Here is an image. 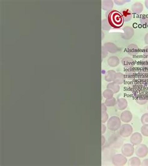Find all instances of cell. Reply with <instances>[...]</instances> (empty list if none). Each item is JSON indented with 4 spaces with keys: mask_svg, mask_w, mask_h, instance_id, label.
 <instances>
[{
    "mask_svg": "<svg viewBox=\"0 0 148 166\" xmlns=\"http://www.w3.org/2000/svg\"><path fill=\"white\" fill-rule=\"evenodd\" d=\"M107 20L108 21L111 27L119 28L123 24V19L120 12L116 10H111L107 11L106 14Z\"/></svg>",
    "mask_w": 148,
    "mask_h": 166,
    "instance_id": "obj_1",
    "label": "cell"
},
{
    "mask_svg": "<svg viewBox=\"0 0 148 166\" xmlns=\"http://www.w3.org/2000/svg\"><path fill=\"white\" fill-rule=\"evenodd\" d=\"M109 146L113 149H119L121 148L123 143H124V140L122 137L119 134H112L108 139Z\"/></svg>",
    "mask_w": 148,
    "mask_h": 166,
    "instance_id": "obj_2",
    "label": "cell"
},
{
    "mask_svg": "<svg viewBox=\"0 0 148 166\" xmlns=\"http://www.w3.org/2000/svg\"><path fill=\"white\" fill-rule=\"evenodd\" d=\"M107 126L108 129L112 131H116L121 126V121L118 116H112L109 119L107 123Z\"/></svg>",
    "mask_w": 148,
    "mask_h": 166,
    "instance_id": "obj_3",
    "label": "cell"
},
{
    "mask_svg": "<svg viewBox=\"0 0 148 166\" xmlns=\"http://www.w3.org/2000/svg\"><path fill=\"white\" fill-rule=\"evenodd\" d=\"M102 156L103 160L106 162H110L112 161V159L113 156L115 155V151L113 150V148L111 146H106L103 147L102 150Z\"/></svg>",
    "mask_w": 148,
    "mask_h": 166,
    "instance_id": "obj_4",
    "label": "cell"
},
{
    "mask_svg": "<svg viewBox=\"0 0 148 166\" xmlns=\"http://www.w3.org/2000/svg\"><path fill=\"white\" fill-rule=\"evenodd\" d=\"M128 162V159L125 155L120 154H115L113 159H112V163L113 165L116 166H122L125 165Z\"/></svg>",
    "mask_w": 148,
    "mask_h": 166,
    "instance_id": "obj_5",
    "label": "cell"
},
{
    "mask_svg": "<svg viewBox=\"0 0 148 166\" xmlns=\"http://www.w3.org/2000/svg\"><path fill=\"white\" fill-rule=\"evenodd\" d=\"M133 128L129 124H125L119 128V134L122 137H128L133 134Z\"/></svg>",
    "mask_w": 148,
    "mask_h": 166,
    "instance_id": "obj_6",
    "label": "cell"
},
{
    "mask_svg": "<svg viewBox=\"0 0 148 166\" xmlns=\"http://www.w3.org/2000/svg\"><path fill=\"white\" fill-rule=\"evenodd\" d=\"M134 151L138 157L143 158L148 154V147L145 144H140L137 146Z\"/></svg>",
    "mask_w": 148,
    "mask_h": 166,
    "instance_id": "obj_7",
    "label": "cell"
},
{
    "mask_svg": "<svg viewBox=\"0 0 148 166\" xmlns=\"http://www.w3.org/2000/svg\"><path fill=\"white\" fill-rule=\"evenodd\" d=\"M121 152L126 157H131L134 152V147L132 144H125L122 146Z\"/></svg>",
    "mask_w": 148,
    "mask_h": 166,
    "instance_id": "obj_8",
    "label": "cell"
},
{
    "mask_svg": "<svg viewBox=\"0 0 148 166\" xmlns=\"http://www.w3.org/2000/svg\"><path fill=\"white\" fill-rule=\"evenodd\" d=\"M143 141V136L139 132H134L131 134L130 142L133 146H137L140 144Z\"/></svg>",
    "mask_w": 148,
    "mask_h": 166,
    "instance_id": "obj_9",
    "label": "cell"
},
{
    "mask_svg": "<svg viewBox=\"0 0 148 166\" xmlns=\"http://www.w3.org/2000/svg\"><path fill=\"white\" fill-rule=\"evenodd\" d=\"M123 33L121 35V36L123 39L128 40L132 38L134 35V31L133 28L130 26H126L123 29Z\"/></svg>",
    "mask_w": 148,
    "mask_h": 166,
    "instance_id": "obj_10",
    "label": "cell"
},
{
    "mask_svg": "<svg viewBox=\"0 0 148 166\" xmlns=\"http://www.w3.org/2000/svg\"><path fill=\"white\" fill-rule=\"evenodd\" d=\"M121 63L122 66L126 69L133 68L134 65V61H133L132 58H131L129 57H125L124 58H122L121 60Z\"/></svg>",
    "mask_w": 148,
    "mask_h": 166,
    "instance_id": "obj_11",
    "label": "cell"
},
{
    "mask_svg": "<svg viewBox=\"0 0 148 166\" xmlns=\"http://www.w3.org/2000/svg\"><path fill=\"white\" fill-rule=\"evenodd\" d=\"M133 119V114L129 111H125L121 114L120 119L125 123L129 122Z\"/></svg>",
    "mask_w": 148,
    "mask_h": 166,
    "instance_id": "obj_12",
    "label": "cell"
},
{
    "mask_svg": "<svg viewBox=\"0 0 148 166\" xmlns=\"http://www.w3.org/2000/svg\"><path fill=\"white\" fill-rule=\"evenodd\" d=\"M126 51L131 56H136L139 52V49L138 46L135 44H131L129 45L126 49Z\"/></svg>",
    "mask_w": 148,
    "mask_h": 166,
    "instance_id": "obj_13",
    "label": "cell"
},
{
    "mask_svg": "<svg viewBox=\"0 0 148 166\" xmlns=\"http://www.w3.org/2000/svg\"><path fill=\"white\" fill-rule=\"evenodd\" d=\"M120 13L122 17L123 21L125 22L129 21L133 18L132 13H131V11L129 9H127V8L125 10H122Z\"/></svg>",
    "mask_w": 148,
    "mask_h": 166,
    "instance_id": "obj_14",
    "label": "cell"
},
{
    "mask_svg": "<svg viewBox=\"0 0 148 166\" xmlns=\"http://www.w3.org/2000/svg\"><path fill=\"white\" fill-rule=\"evenodd\" d=\"M104 46L110 53H116L119 50L118 46L113 43H106L104 45Z\"/></svg>",
    "mask_w": 148,
    "mask_h": 166,
    "instance_id": "obj_15",
    "label": "cell"
},
{
    "mask_svg": "<svg viewBox=\"0 0 148 166\" xmlns=\"http://www.w3.org/2000/svg\"><path fill=\"white\" fill-rule=\"evenodd\" d=\"M143 5L140 2H136L131 6V11L135 14L141 13L143 11Z\"/></svg>",
    "mask_w": 148,
    "mask_h": 166,
    "instance_id": "obj_16",
    "label": "cell"
},
{
    "mask_svg": "<svg viewBox=\"0 0 148 166\" xmlns=\"http://www.w3.org/2000/svg\"><path fill=\"white\" fill-rule=\"evenodd\" d=\"M118 109L120 111L125 110L128 106V101L125 98H119L116 102Z\"/></svg>",
    "mask_w": 148,
    "mask_h": 166,
    "instance_id": "obj_17",
    "label": "cell"
},
{
    "mask_svg": "<svg viewBox=\"0 0 148 166\" xmlns=\"http://www.w3.org/2000/svg\"><path fill=\"white\" fill-rule=\"evenodd\" d=\"M114 3L111 0H104L102 1V9L103 10L109 11L112 10L113 8Z\"/></svg>",
    "mask_w": 148,
    "mask_h": 166,
    "instance_id": "obj_18",
    "label": "cell"
},
{
    "mask_svg": "<svg viewBox=\"0 0 148 166\" xmlns=\"http://www.w3.org/2000/svg\"><path fill=\"white\" fill-rule=\"evenodd\" d=\"M125 81V74H123L121 72H116L115 74V76L113 80V82L117 85H122Z\"/></svg>",
    "mask_w": 148,
    "mask_h": 166,
    "instance_id": "obj_19",
    "label": "cell"
},
{
    "mask_svg": "<svg viewBox=\"0 0 148 166\" xmlns=\"http://www.w3.org/2000/svg\"><path fill=\"white\" fill-rule=\"evenodd\" d=\"M139 78L145 81L148 79V69L141 67L139 71Z\"/></svg>",
    "mask_w": 148,
    "mask_h": 166,
    "instance_id": "obj_20",
    "label": "cell"
},
{
    "mask_svg": "<svg viewBox=\"0 0 148 166\" xmlns=\"http://www.w3.org/2000/svg\"><path fill=\"white\" fill-rule=\"evenodd\" d=\"M108 64L111 67H116L119 64V60L117 56H111L108 60Z\"/></svg>",
    "mask_w": 148,
    "mask_h": 166,
    "instance_id": "obj_21",
    "label": "cell"
},
{
    "mask_svg": "<svg viewBox=\"0 0 148 166\" xmlns=\"http://www.w3.org/2000/svg\"><path fill=\"white\" fill-rule=\"evenodd\" d=\"M125 79H127L129 81H132L136 78V72L133 68L127 69L125 71Z\"/></svg>",
    "mask_w": 148,
    "mask_h": 166,
    "instance_id": "obj_22",
    "label": "cell"
},
{
    "mask_svg": "<svg viewBox=\"0 0 148 166\" xmlns=\"http://www.w3.org/2000/svg\"><path fill=\"white\" fill-rule=\"evenodd\" d=\"M116 72L114 70H109L107 71L104 75V79L107 82H111L113 81Z\"/></svg>",
    "mask_w": 148,
    "mask_h": 166,
    "instance_id": "obj_23",
    "label": "cell"
},
{
    "mask_svg": "<svg viewBox=\"0 0 148 166\" xmlns=\"http://www.w3.org/2000/svg\"><path fill=\"white\" fill-rule=\"evenodd\" d=\"M107 89L111 90L114 93V94H116V93H118L119 91L120 87L119 85H117L113 82L109 83V84L107 85Z\"/></svg>",
    "mask_w": 148,
    "mask_h": 166,
    "instance_id": "obj_24",
    "label": "cell"
},
{
    "mask_svg": "<svg viewBox=\"0 0 148 166\" xmlns=\"http://www.w3.org/2000/svg\"><path fill=\"white\" fill-rule=\"evenodd\" d=\"M129 165L131 166H139L141 165V162L138 157H133L129 160Z\"/></svg>",
    "mask_w": 148,
    "mask_h": 166,
    "instance_id": "obj_25",
    "label": "cell"
},
{
    "mask_svg": "<svg viewBox=\"0 0 148 166\" xmlns=\"http://www.w3.org/2000/svg\"><path fill=\"white\" fill-rule=\"evenodd\" d=\"M113 95H114V93L111 90L109 89L104 90L103 93V96L106 99H108L113 97Z\"/></svg>",
    "mask_w": 148,
    "mask_h": 166,
    "instance_id": "obj_26",
    "label": "cell"
},
{
    "mask_svg": "<svg viewBox=\"0 0 148 166\" xmlns=\"http://www.w3.org/2000/svg\"><path fill=\"white\" fill-rule=\"evenodd\" d=\"M104 104L106 106L108 107H112L115 106V104H116V99H115L114 97L111 98V99H106V101L104 102Z\"/></svg>",
    "mask_w": 148,
    "mask_h": 166,
    "instance_id": "obj_27",
    "label": "cell"
},
{
    "mask_svg": "<svg viewBox=\"0 0 148 166\" xmlns=\"http://www.w3.org/2000/svg\"><path fill=\"white\" fill-rule=\"evenodd\" d=\"M111 26L109 24L108 21L107 20V19H104L102 21V28L103 30L106 31H109L110 30Z\"/></svg>",
    "mask_w": 148,
    "mask_h": 166,
    "instance_id": "obj_28",
    "label": "cell"
},
{
    "mask_svg": "<svg viewBox=\"0 0 148 166\" xmlns=\"http://www.w3.org/2000/svg\"><path fill=\"white\" fill-rule=\"evenodd\" d=\"M141 132L144 136L148 137V124H143L141 128Z\"/></svg>",
    "mask_w": 148,
    "mask_h": 166,
    "instance_id": "obj_29",
    "label": "cell"
},
{
    "mask_svg": "<svg viewBox=\"0 0 148 166\" xmlns=\"http://www.w3.org/2000/svg\"><path fill=\"white\" fill-rule=\"evenodd\" d=\"M141 121L143 124H148V113H145L141 116Z\"/></svg>",
    "mask_w": 148,
    "mask_h": 166,
    "instance_id": "obj_30",
    "label": "cell"
},
{
    "mask_svg": "<svg viewBox=\"0 0 148 166\" xmlns=\"http://www.w3.org/2000/svg\"><path fill=\"white\" fill-rule=\"evenodd\" d=\"M108 118H109V116H108V113H107L106 112H102V114H101V122H102L103 124L105 123L107 121H108Z\"/></svg>",
    "mask_w": 148,
    "mask_h": 166,
    "instance_id": "obj_31",
    "label": "cell"
},
{
    "mask_svg": "<svg viewBox=\"0 0 148 166\" xmlns=\"http://www.w3.org/2000/svg\"><path fill=\"white\" fill-rule=\"evenodd\" d=\"M147 99L143 98V97L139 98L136 100V103L139 105H144L147 103Z\"/></svg>",
    "mask_w": 148,
    "mask_h": 166,
    "instance_id": "obj_32",
    "label": "cell"
},
{
    "mask_svg": "<svg viewBox=\"0 0 148 166\" xmlns=\"http://www.w3.org/2000/svg\"><path fill=\"white\" fill-rule=\"evenodd\" d=\"M140 22L143 25H144V26L148 25V18L145 16H142L140 19Z\"/></svg>",
    "mask_w": 148,
    "mask_h": 166,
    "instance_id": "obj_33",
    "label": "cell"
},
{
    "mask_svg": "<svg viewBox=\"0 0 148 166\" xmlns=\"http://www.w3.org/2000/svg\"><path fill=\"white\" fill-rule=\"evenodd\" d=\"M141 67L148 69V58H145L141 61Z\"/></svg>",
    "mask_w": 148,
    "mask_h": 166,
    "instance_id": "obj_34",
    "label": "cell"
},
{
    "mask_svg": "<svg viewBox=\"0 0 148 166\" xmlns=\"http://www.w3.org/2000/svg\"><path fill=\"white\" fill-rule=\"evenodd\" d=\"M129 1H125V0H114V3L116 5H117L121 6V5H125L126 3H127Z\"/></svg>",
    "mask_w": 148,
    "mask_h": 166,
    "instance_id": "obj_35",
    "label": "cell"
},
{
    "mask_svg": "<svg viewBox=\"0 0 148 166\" xmlns=\"http://www.w3.org/2000/svg\"><path fill=\"white\" fill-rule=\"evenodd\" d=\"M108 51L106 50V49L104 48V46H102V58H105L107 55H108Z\"/></svg>",
    "mask_w": 148,
    "mask_h": 166,
    "instance_id": "obj_36",
    "label": "cell"
},
{
    "mask_svg": "<svg viewBox=\"0 0 148 166\" xmlns=\"http://www.w3.org/2000/svg\"><path fill=\"white\" fill-rule=\"evenodd\" d=\"M143 54L145 58H148V45L144 47L143 49Z\"/></svg>",
    "mask_w": 148,
    "mask_h": 166,
    "instance_id": "obj_37",
    "label": "cell"
},
{
    "mask_svg": "<svg viewBox=\"0 0 148 166\" xmlns=\"http://www.w3.org/2000/svg\"><path fill=\"white\" fill-rule=\"evenodd\" d=\"M107 111V106L105 105L104 103L101 104V112H106Z\"/></svg>",
    "mask_w": 148,
    "mask_h": 166,
    "instance_id": "obj_38",
    "label": "cell"
},
{
    "mask_svg": "<svg viewBox=\"0 0 148 166\" xmlns=\"http://www.w3.org/2000/svg\"><path fill=\"white\" fill-rule=\"evenodd\" d=\"M106 130V126L104 125V124H102V125H101V133H102V134H104L105 133Z\"/></svg>",
    "mask_w": 148,
    "mask_h": 166,
    "instance_id": "obj_39",
    "label": "cell"
},
{
    "mask_svg": "<svg viewBox=\"0 0 148 166\" xmlns=\"http://www.w3.org/2000/svg\"><path fill=\"white\" fill-rule=\"evenodd\" d=\"M141 165L143 166H148V159H146L143 160V161L141 163Z\"/></svg>",
    "mask_w": 148,
    "mask_h": 166,
    "instance_id": "obj_40",
    "label": "cell"
},
{
    "mask_svg": "<svg viewBox=\"0 0 148 166\" xmlns=\"http://www.w3.org/2000/svg\"><path fill=\"white\" fill-rule=\"evenodd\" d=\"M144 42L147 45H148V32L146 33L144 36Z\"/></svg>",
    "mask_w": 148,
    "mask_h": 166,
    "instance_id": "obj_41",
    "label": "cell"
},
{
    "mask_svg": "<svg viewBox=\"0 0 148 166\" xmlns=\"http://www.w3.org/2000/svg\"><path fill=\"white\" fill-rule=\"evenodd\" d=\"M105 142H106V139H105V137H104V136H103V134L102 135V136H101V144H102V146L103 147V146L104 145V144H105Z\"/></svg>",
    "mask_w": 148,
    "mask_h": 166,
    "instance_id": "obj_42",
    "label": "cell"
},
{
    "mask_svg": "<svg viewBox=\"0 0 148 166\" xmlns=\"http://www.w3.org/2000/svg\"><path fill=\"white\" fill-rule=\"evenodd\" d=\"M145 6H146L147 9L148 10V0H146V1H145Z\"/></svg>",
    "mask_w": 148,
    "mask_h": 166,
    "instance_id": "obj_43",
    "label": "cell"
},
{
    "mask_svg": "<svg viewBox=\"0 0 148 166\" xmlns=\"http://www.w3.org/2000/svg\"><path fill=\"white\" fill-rule=\"evenodd\" d=\"M147 110H148V106H147Z\"/></svg>",
    "mask_w": 148,
    "mask_h": 166,
    "instance_id": "obj_44",
    "label": "cell"
}]
</instances>
